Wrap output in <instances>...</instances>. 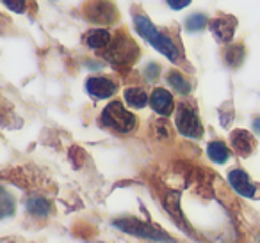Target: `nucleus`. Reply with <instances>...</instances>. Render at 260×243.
<instances>
[{
	"label": "nucleus",
	"mask_w": 260,
	"mask_h": 243,
	"mask_svg": "<svg viewBox=\"0 0 260 243\" xmlns=\"http://www.w3.org/2000/svg\"><path fill=\"white\" fill-rule=\"evenodd\" d=\"M100 125L116 133H132L138 128V119L123 107L121 101H111L100 114Z\"/></svg>",
	"instance_id": "3"
},
{
	"label": "nucleus",
	"mask_w": 260,
	"mask_h": 243,
	"mask_svg": "<svg viewBox=\"0 0 260 243\" xmlns=\"http://www.w3.org/2000/svg\"><path fill=\"white\" fill-rule=\"evenodd\" d=\"M242 59H244V48L241 45H234V47H230L226 50V62L230 66H234V68L241 64Z\"/></svg>",
	"instance_id": "18"
},
{
	"label": "nucleus",
	"mask_w": 260,
	"mask_h": 243,
	"mask_svg": "<svg viewBox=\"0 0 260 243\" xmlns=\"http://www.w3.org/2000/svg\"><path fill=\"white\" fill-rule=\"evenodd\" d=\"M2 4L13 13H25L27 0H2Z\"/></svg>",
	"instance_id": "20"
},
{
	"label": "nucleus",
	"mask_w": 260,
	"mask_h": 243,
	"mask_svg": "<svg viewBox=\"0 0 260 243\" xmlns=\"http://www.w3.org/2000/svg\"><path fill=\"white\" fill-rule=\"evenodd\" d=\"M112 34L105 29H91L84 34V43L93 50H105L111 45Z\"/></svg>",
	"instance_id": "12"
},
{
	"label": "nucleus",
	"mask_w": 260,
	"mask_h": 243,
	"mask_svg": "<svg viewBox=\"0 0 260 243\" xmlns=\"http://www.w3.org/2000/svg\"><path fill=\"white\" fill-rule=\"evenodd\" d=\"M210 32L214 34L219 43H230L232 37H234V32L237 29V20L232 18V16L221 15L217 18H214L212 22H209Z\"/></svg>",
	"instance_id": "7"
},
{
	"label": "nucleus",
	"mask_w": 260,
	"mask_h": 243,
	"mask_svg": "<svg viewBox=\"0 0 260 243\" xmlns=\"http://www.w3.org/2000/svg\"><path fill=\"white\" fill-rule=\"evenodd\" d=\"M86 91L96 100H105V98H111L112 94H116L118 84L107 76H91L86 82Z\"/></svg>",
	"instance_id": "8"
},
{
	"label": "nucleus",
	"mask_w": 260,
	"mask_h": 243,
	"mask_svg": "<svg viewBox=\"0 0 260 243\" xmlns=\"http://www.w3.org/2000/svg\"><path fill=\"white\" fill-rule=\"evenodd\" d=\"M207 154H209L210 160L216 161V164H224V161L230 158V149H228L226 144L221 142V140H214V142H210L209 146H207Z\"/></svg>",
	"instance_id": "15"
},
{
	"label": "nucleus",
	"mask_w": 260,
	"mask_h": 243,
	"mask_svg": "<svg viewBox=\"0 0 260 243\" xmlns=\"http://www.w3.org/2000/svg\"><path fill=\"white\" fill-rule=\"evenodd\" d=\"M114 225L121 231L128 232V234L139 236V238H146L159 243H175V239L168 236L164 231L153 227L148 222L139 220V218H121V220H114Z\"/></svg>",
	"instance_id": "4"
},
{
	"label": "nucleus",
	"mask_w": 260,
	"mask_h": 243,
	"mask_svg": "<svg viewBox=\"0 0 260 243\" xmlns=\"http://www.w3.org/2000/svg\"><path fill=\"white\" fill-rule=\"evenodd\" d=\"M125 101L130 108H145L150 101L148 93L143 87H126L125 89Z\"/></svg>",
	"instance_id": "13"
},
{
	"label": "nucleus",
	"mask_w": 260,
	"mask_h": 243,
	"mask_svg": "<svg viewBox=\"0 0 260 243\" xmlns=\"http://www.w3.org/2000/svg\"><path fill=\"white\" fill-rule=\"evenodd\" d=\"M27 211H29L30 215H34V217L38 218H43V217H48L52 211V204L48 202L45 197L41 195H32L29 200H27Z\"/></svg>",
	"instance_id": "14"
},
{
	"label": "nucleus",
	"mask_w": 260,
	"mask_h": 243,
	"mask_svg": "<svg viewBox=\"0 0 260 243\" xmlns=\"http://www.w3.org/2000/svg\"><path fill=\"white\" fill-rule=\"evenodd\" d=\"M207 23H209L207 22V16L196 13V15H191L187 20H185V29H187L189 32H198V30L205 29Z\"/></svg>",
	"instance_id": "17"
},
{
	"label": "nucleus",
	"mask_w": 260,
	"mask_h": 243,
	"mask_svg": "<svg viewBox=\"0 0 260 243\" xmlns=\"http://www.w3.org/2000/svg\"><path fill=\"white\" fill-rule=\"evenodd\" d=\"M228 183L230 186L242 197H256V186L251 183L248 172H244L242 169H234V171L228 172Z\"/></svg>",
	"instance_id": "9"
},
{
	"label": "nucleus",
	"mask_w": 260,
	"mask_h": 243,
	"mask_svg": "<svg viewBox=\"0 0 260 243\" xmlns=\"http://www.w3.org/2000/svg\"><path fill=\"white\" fill-rule=\"evenodd\" d=\"M175 125H177V130L182 135L191 137V139H198L203 133V126L198 117V112L189 103L178 105L177 115H175Z\"/></svg>",
	"instance_id": "6"
},
{
	"label": "nucleus",
	"mask_w": 260,
	"mask_h": 243,
	"mask_svg": "<svg viewBox=\"0 0 260 243\" xmlns=\"http://www.w3.org/2000/svg\"><path fill=\"white\" fill-rule=\"evenodd\" d=\"M100 54L114 68H130L139 59V47L125 32H118L112 37L111 45L105 50H102Z\"/></svg>",
	"instance_id": "2"
},
{
	"label": "nucleus",
	"mask_w": 260,
	"mask_h": 243,
	"mask_svg": "<svg viewBox=\"0 0 260 243\" xmlns=\"http://www.w3.org/2000/svg\"><path fill=\"white\" fill-rule=\"evenodd\" d=\"M166 2H168V6H170L171 9H175V11H180V9L187 8L192 0H166Z\"/></svg>",
	"instance_id": "21"
},
{
	"label": "nucleus",
	"mask_w": 260,
	"mask_h": 243,
	"mask_svg": "<svg viewBox=\"0 0 260 243\" xmlns=\"http://www.w3.org/2000/svg\"><path fill=\"white\" fill-rule=\"evenodd\" d=\"M15 213V200L9 193H0V218L11 217Z\"/></svg>",
	"instance_id": "19"
},
{
	"label": "nucleus",
	"mask_w": 260,
	"mask_h": 243,
	"mask_svg": "<svg viewBox=\"0 0 260 243\" xmlns=\"http://www.w3.org/2000/svg\"><path fill=\"white\" fill-rule=\"evenodd\" d=\"M150 107H152L153 112H157L159 115L168 117V115L173 114V108H175L173 94H171L168 89L157 87V89H153V93L150 94Z\"/></svg>",
	"instance_id": "10"
},
{
	"label": "nucleus",
	"mask_w": 260,
	"mask_h": 243,
	"mask_svg": "<svg viewBox=\"0 0 260 243\" xmlns=\"http://www.w3.org/2000/svg\"><path fill=\"white\" fill-rule=\"evenodd\" d=\"M230 144H232V149L239 156H249L256 146L255 137L249 132H246V130H234L230 133Z\"/></svg>",
	"instance_id": "11"
},
{
	"label": "nucleus",
	"mask_w": 260,
	"mask_h": 243,
	"mask_svg": "<svg viewBox=\"0 0 260 243\" xmlns=\"http://www.w3.org/2000/svg\"><path fill=\"white\" fill-rule=\"evenodd\" d=\"M82 13L96 25H114L119 20V11L112 0H87L82 6Z\"/></svg>",
	"instance_id": "5"
},
{
	"label": "nucleus",
	"mask_w": 260,
	"mask_h": 243,
	"mask_svg": "<svg viewBox=\"0 0 260 243\" xmlns=\"http://www.w3.org/2000/svg\"><path fill=\"white\" fill-rule=\"evenodd\" d=\"M253 126H255V130H256V132H258V133H260V117H258V119H256V121H255V123H253Z\"/></svg>",
	"instance_id": "22"
},
{
	"label": "nucleus",
	"mask_w": 260,
	"mask_h": 243,
	"mask_svg": "<svg viewBox=\"0 0 260 243\" xmlns=\"http://www.w3.org/2000/svg\"><path fill=\"white\" fill-rule=\"evenodd\" d=\"M134 25L136 30L145 37L148 43L153 45V48L164 54L171 62H180L182 59V50L170 36H166L164 32H160L145 15H136L134 16Z\"/></svg>",
	"instance_id": "1"
},
{
	"label": "nucleus",
	"mask_w": 260,
	"mask_h": 243,
	"mask_svg": "<svg viewBox=\"0 0 260 243\" xmlns=\"http://www.w3.org/2000/svg\"><path fill=\"white\" fill-rule=\"evenodd\" d=\"M168 82H170L171 86H173V89L180 94H187L189 91H191V84H189L187 78L178 71H171L170 75H168Z\"/></svg>",
	"instance_id": "16"
}]
</instances>
